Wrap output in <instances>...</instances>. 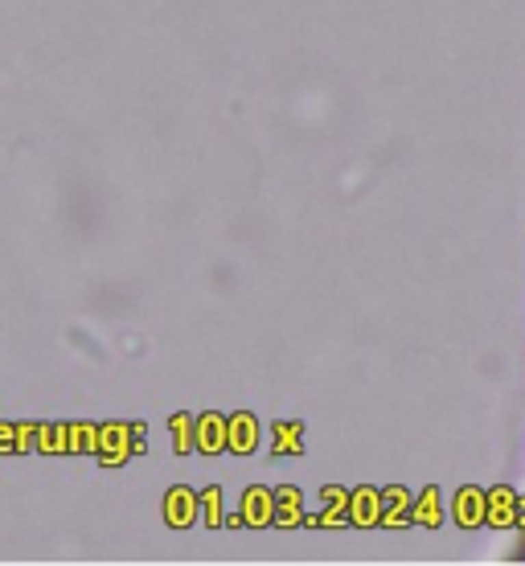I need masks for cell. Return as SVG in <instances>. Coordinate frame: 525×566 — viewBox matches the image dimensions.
Segmentation results:
<instances>
[{"label": "cell", "mask_w": 525, "mask_h": 566, "mask_svg": "<svg viewBox=\"0 0 525 566\" xmlns=\"http://www.w3.org/2000/svg\"><path fill=\"white\" fill-rule=\"evenodd\" d=\"M205 509H209V522L218 526V489H205Z\"/></svg>", "instance_id": "ba28073f"}, {"label": "cell", "mask_w": 525, "mask_h": 566, "mask_svg": "<svg viewBox=\"0 0 525 566\" xmlns=\"http://www.w3.org/2000/svg\"><path fill=\"white\" fill-rule=\"evenodd\" d=\"M172 435H177V452H193L197 435H193V419H189V415H177V419H172Z\"/></svg>", "instance_id": "8992f818"}, {"label": "cell", "mask_w": 525, "mask_h": 566, "mask_svg": "<svg viewBox=\"0 0 525 566\" xmlns=\"http://www.w3.org/2000/svg\"><path fill=\"white\" fill-rule=\"evenodd\" d=\"M12 443H16V431H12V427H4V423H0V448H12Z\"/></svg>", "instance_id": "9c48e42d"}, {"label": "cell", "mask_w": 525, "mask_h": 566, "mask_svg": "<svg viewBox=\"0 0 525 566\" xmlns=\"http://www.w3.org/2000/svg\"><path fill=\"white\" fill-rule=\"evenodd\" d=\"M230 448L234 452H251L255 448V419L251 415H234L230 419Z\"/></svg>", "instance_id": "5b68a950"}, {"label": "cell", "mask_w": 525, "mask_h": 566, "mask_svg": "<svg viewBox=\"0 0 525 566\" xmlns=\"http://www.w3.org/2000/svg\"><path fill=\"white\" fill-rule=\"evenodd\" d=\"M267 517H271V497H267L263 489H251V493H246V501H242V522L263 526Z\"/></svg>", "instance_id": "277c9868"}, {"label": "cell", "mask_w": 525, "mask_h": 566, "mask_svg": "<svg viewBox=\"0 0 525 566\" xmlns=\"http://www.w3.org/2000/svg\"><path fill=\"white\" fill-rule=\"evenodd\" d=\"M127 448H131V439H127V431L123 427H103L99 431V456L107 460V464H119V460H127Z\"/></svg>", "instance_id": "7a4b0ae2"}, {"label": "cell", "mask_w": 525, "mask_h": 566, "mask_svg": "<svg viewBox=\"0 0 525 566\" xmlns=\"http://www.w3.org/2000/svg\"><path fill=\"white\" fill-rule=\"evenodd\" d=\"M193 513H197L193 493H189V489H172V493H168V501H164V517H168L172 526H189V522H193Z\"/></svg>", "instance_id": "3957f363"}, {"label": "cell", "mask_w": 525, "mask_h": 566, "mask_svg": "<svg viewBox=\"0 0 525 566\" xmlns=\"http://www.w3.org/2000/svg\"><path fill=\"white\" fill-rule=\"evenodd\" d=\"M197 448H201V452H222V448H230V419H222V415H201V419H197Z\"/></svg>", "instance_id": "6da1fadb"}, {"label": "cell", "mask_w": 525, "mask_h": 566, "mask_svg": "<svg viewBox=\"0 0 525 566\" xmlns=\"http://www.w3.org/2000/svg\"><path fill=\"white\" fill-rule=\"evenodd\" d=\"M70 448L78 452V448H99V431H90V427H70Z\"/></svg>", "instance_id": "52a82bcc"}]
</instances>
